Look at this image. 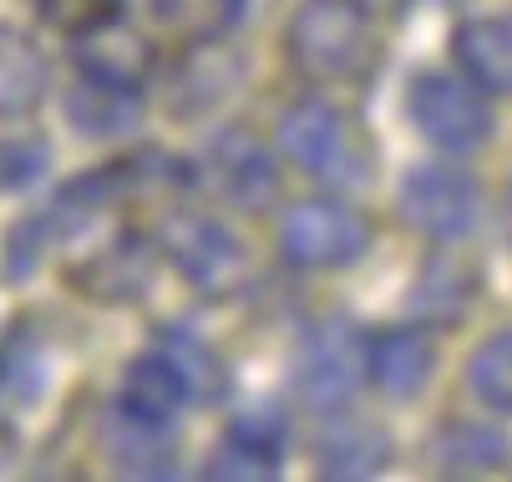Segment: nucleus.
Listing matches in <instances>:
<instances>
[{
    "mask_svg": "<svg viewBox=\"0 0 512 482\" xmlns=\"http://www.w3.org/2000/svg\"><path fill=\"white\" fill-rule=\"evenodd\" d=\"M289 66L315 87H360L376 77L381 41L355 0H300L284 31Z\"/></svg>",
    "mask_w": 512,
    "mask_h": 482,
    "instance_id": "obj_1",
    "label": "nucleus"
},
{
    "mask_svg": "<svg viewBox=\"0 0 512 482\" xmlns=\"http://www.w3.org/2000/svg\"><path fill=\"white\" fill-rule=\"evenodd\" d=\"M279 148L295 168H305L315 183L335 193H360L376 178V148L365 137V127L325 97H305L284 112Z\"/></svg>",
    "mask_w": 512,
    "mask_h": 482,
    "instance_id": "obj_2",
    "label": "nucleus"
},
{
    "mask_svg": "<svg viewBox=\"0 0 512 482\" xmlns=\"http://www.w3.org/2000/svg\"><path fill=\"white\" fill-rule=\"evenodd\" d=\"M371 249V219L340 198H310L279 229V254L295 269H350Z\"/></svg>",
    "mask_w": 512,
    "mask_h": 482,
    "instance_id": "obj_3",
    "label": "nucleus"
},
{
    "mask_svg": "<svg viewBox=\"0 0 512 482\" xmlns=\"http://www.w3.org/2000/svg\"><path fill=\"white\" fill-rule=\"evenodd\" d=\"M360 381H365V335L340 315L310 325L295 351V391L315 411H335L360 391Z\"/></svg>",
    "mask_w": 512,
    "mask_h": 482,
    "instance_id": "obj_4",
    "label": "nucleus"
},
{
    "mask_svg": "<svg viewBox=\"0 0 512 482\" xmlns=\"http://www.w3.org/2000/svg\"><path fill=\"white\" fill-rule=\"evenodd\" d=\"M406 107H411L416 132L426 137V143H436L442 153H477L492 137L487 102L447 72H416V82L406 92Z\"/></svg>",
    "mask_w": 512,
    "mask_h": 482,
    "instance_id": "obj_5",
    "label": "nucleus"
},
{
    "mask_svg": "<svg viewBox=\"0 0 512 482\" xmlns=\"http://www.w3.org/2000/svg\"><path fill=\"white\" fill-rule=\"evenodd\" d=\"M163 254L173 259V269L193 290H203L208 300H224L239 290L244 269H249V254L244 244L218 224V219H203V214H173L163 224Z\"/></svg>",
    "mask_w": 512,
    "mask_h": 482,
    "instance_id": "obj_6",
    "label": "nucleus"
},
{
    "mask_svg": "<svg viewBox=\"0 0 512 482\" xmlns=\"http://www.w3.org/2000/svg\"><path fill=\"white\" fill-rule=\"evenodd\" d=\"M401 224L426 239H467L482 224V188L457 168H411L396 188Z\"/></svg>",
    "mask_w": 512,
    "mask_h": 482,
    "instance_id": "obj_7",
    "label": "nucleus"
},
{
    "mask_svg": "<svg viewBox=\"0 0 512 482\" xmlns=\"http://www.w3.org/2000/svg\"><path fill=\"white\" fill-rule=\"evenodd\" d=\"M436 371V346L421 330H381L365 340V376L391 401H416Z\"/></svg>",
    "mask_w": 512,
    "mask_h": 482,
    "instance_id": "obj_8",
    "label": "nucleus"
},
{
    "mask_svg": "<svg viewBox=\"0 0 512 482\" xmlns=\"http://www.w3.org/2000/svg\"><path fill=\"white\" fill-rule=\"evenodd\" d=\"M148 280H153V244L137 234H117L102 254H92L82 269H71V285H82L102 305L137 300L148 290Z\"/></svg>",
    "mask_w": 512,
    "mask_h": 482,
    "instance_id": "obj_9",
    "label": "nucleus"
},
{
    "mask_svg": "<svg viewBox=\"0 0 512 482\" xmlns=\"http://www.w3.org/2000/svg\"><path fill=\"white\" fill-rule=\"evenodd\" d=\"M284 442H289V427L274 417V411L239 417L229 427L224 447L213 452L208 477H274L284 467Z\"/></svg>",
    "mask_w": 512,
    "mask_h": 482,
    "instance_id": "obj_10",
    "label": "nucleus"
},
{
    "mask_svg": "<svg viewBox=\"0 0 512 482\" xmlns=\"http://www.w3.org/2000/svg\"><path fill=\"white\" fill-rule=\"evenodd\" d=\"M452 51H457V66L472 77L477 92L512 97V21L507 16L462 21L452 36Z\"/></svg>",
    "mask_w": 512,
    "mask_h": 482,
    "instance_id": "obj_11",
    "label": "nucleus"
},
{
    "mask_svg": "<svg viewBox=\"0 0 512 482\" xmlns=\"http://www.w3.org/2000/svg\"><path fill=\"white\" fill-rule=\"evenodd\" d=\"M208 168H213L218 188H224L234 203H244V209H264V203L274 198V183H279L264 143L249 137V132H224L218 137L213 153H208Z\"/></svg>",
    "mask_w": 512,
    "mask_h": 482,
    "instance_id": "obj_12",
    "label": "nucleus"
},
{
    "mask_svg": "<svg viewBox=\"0 0 512 482\" xmlns=\"http://www.w3.org/2000/svg\"><path fill=\"white\" fill-rule=\"evenodd\" d=\"M183 401H188V386H183L178 366H173L163 351H153V356H137V361L127 366L117 411H122V417H132V422L168 427V422L178 417Z\"/></svg>",
    "mask_w": 512,
    "mask_h": 482,
    "instance_id": "obj_13",
    "label": "nucleus"
},
{
    "mask_svg": "<svg viewBox=\"0 0 512 482\" xmlns=\"http://www.w3.org/2000/svg\"><path fill=\"white\" fill-rule=\"evenodd\" d=\"M66 117L87 137H122L142 122V97L132 82H112V77H82L66 97Z\"/></svg>",
    "mask_w": 512,
    "mask_h": 482,
    "instance_id": "obj_14",
    "label": "nucleus"
},
{
    "mask_svg": "<svg viewBox=\"0 0 512 482\" xmlns=\"http://www.w3.org/2000/svg\"><path fill=\"white\" fill-rule=\"evenodd\" d=\"M77 61H82V72H92V77H112V82H132V87H137V77L148 72L153 56H148V46H142L122 21L97 16V21L82 26Z\"/></svg>",
    "mask_w": 512,
    "mask_h": 482,
    "instance_id": "obj_15",
    "label": "nucleus"
},
{
    "mask_svg": "<svg viewBox=\"0 0 512 482\" xmlns=\"http://www.w3.org/2000/svg\"><path fill=\"white\" fill-rule=\"evenodd\" d=\"M46 92V56L41 46L16 31L0 26V117H26Z\"/></svg>",
    "mask_w": 512,
    "mask_h": 482,
    "instance_id": "obj_16",
    "label": "nucleus"
},
{
    "mask_svg": "<svg viewBox=\"0 0 512 482\" xmlns=\"http://www.w3.org/2000/svg\"><path fill=\"white\" fill-rule=\"evenodd\" d=\"M391 462V442L381 427L365 422H335L320 437V472L325 477H371Z\"/></svg>",
    "mask_w": 512,
    "mask_h": 482,
    "instance_id": "obj_17",
    "label": "nucleus"
},
{
    "mask_svg": "<svg viewBox=\"0 0 512 482\" xmlns=\"http://www.w3.org/2000/svg\"><path fill=\"white\" fill-rule=\"evenodd\" d=\"M431 452H436V467L452 472V477H462V472H492L507 457V437L492 432V427H482V422H452V427L436 432Z\"/></svg>",
    "mask_w": 512,
    "mask_h": 482,
    "instance_id": "obj_18",
    "label": "nucleus"
},
{
    "mask_svg": "<svg viewBox=\"0 0 512 482\" xmlns=\"http://www.w3.org/2000/svg\"><path fill=\"white\" fill-rule=\"evenodd\" d=\"M46 391V361L36 351V340L26 330H11V340L0 346V406L26 411Z\"/></svg>",
    "mask_w": 512,
    "mask_h": 482,
    "instance_id": "obj_19",
    "label": "nucleus"
},
{
    "mask_svg": "<svg viewBox=\"0 0 512 482\" xmlns=\"http://www.w3.org/2000/svg\"><path fill=\"white\" fill-rule=\"evenodd\" d=\"M173 366H178V376H183V386H188V396H203V401H218L229 391V366L218 361L203 340H193L188 330H163V346H158Z\"/></svg>",
    "mask_w": 512,
    "mask_h": 482,
    "instance_id": "obj_20",
    "label": "nucleus"
},
{
    "mask_svg": "<svg viewBox=\"0 0 512 482\" xmlns=\"http://www.w3.org/2000/svg\"><path fill=\"white\" fill-rule=\"evenodd\" d=\"M467 386L482 406L512 411V330L487 335L482 346L467 356Z\"/></svg>",
    "mask_w": 512,
    "mask_h": 482,
    "instance_id": "obj_21",
    "label": "nucleus"
},
{
    "mask_svg": "<svg viewBox=\"0 0 512 482\" xmlns=\"http://www.w3.org/2000/svg\"><path fill=\"white\" fill-rule=\"evenodd\" d=\"M249 0H158V16L178 31L193 36H213V31H229L244 16Z\"/></svg>",
    "mask_w": 512,
    "mask_h": 482,
    "instance_id": "obj_22",
    "label": "nucleus"
},
{
    "mask_svg": "<svg viewBox=\"0 0 512 482\" xmlns=\"http://www.w3.org/2000/svg\"><path fill=\"white\" fill-rule=\"evenodd\" d=\"M46 168V148L41 143H0V188H26L36 183Z\"/></svg>",
    "mask_w": 512,
    "mask_h": 482,
    "instance_id": "obj_23",
    "label": "nucleus"
},
{
    "mask_svg": "<svg viewBox=\"0 0 512 482\" xmlns=\"http://www.w3.org/2000/svg\"><path fill=\"white\" fill-rule=\"evenodd\" d=\"M355 6H360L365 16L376 11V16H391V21H396V16H406V6H411V0H355Z\"/></svg>",
    "mask_w": 512,
    "mask_h": 482,
    "instance_id": "obj_24",
    "label": "nucleus"
}]
</instances>
